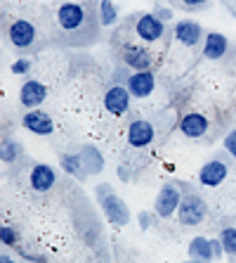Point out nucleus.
Here are the masks:
<instances>
[{"label": "nucleus", "instance_id": "nucleus-28", "mask_svg": "<svg viewBox=\"0 0 236 263\" xmlns=\"http://www.w3.org/2000/svg\"><path fill=\"white\" fill-rule=\"evenodd\" d=\"M182 7H187V10H201V7L208 5V0H180Z\"/></svg>", "mask_w": 236, "mask_h": 263}, {"label": "nucleus", "instance_id": "nucleus-13", "mask_svg": "<svg viewBox=\"0 0 236 263\" xmlns=\"http://www.w3.org/2000/svg\"><path fill=\"white\" fill-rule=\"evenodd\" d=\"M229 173V166L222 159H210L201 166L199 171V183L206 185V187H218V185L224 183V178Z\"/></svg>", "mask_w": 236, "mask_h": 263}, {"label": "nucleus", "instance_id": "nucleus-17", "mask_svg": "<svg viewBox=\"0 0 236 263\" xmlns=\"http://www.w3.org/2000/svg\"><path fill=\"white\" fill-rule=\"evenodd\" d=\"M227 50H229V41H227L224 33H220V31H210V33H206V38H203V48H201V52H203L206 60H220V57L227 55Z\"/></svg>", "mask_w": 236, "mask_h": 263}, {"label": "nucleus", "instance_id": "nucleus-14", "mask_svg": "<svg viewBox=\"0 0 236 263\" xmlns=\"http://www.w3.org/2000/svg\"><path fill=\"white\" fill-rule=\"evenodd\" d=\"M121 57H123V64L130 67L133 71H144V69H152V52L144 50L142 45H123L121 50Z\"/></svg>", "mask_w": 236, "mask_h": 263}, {"label": "nucleus", "instance_id": "nucleus-33", "mask_svg": "<svg viewBox=\"0 0 236 263\" xmlns=\"http://www.w3.org/2000/svg\"><path fill=\"white\" fill-rule=\"evenodd\" d=\"M234 263H236V261H234Z\"/></svg>", "mask_w": 236, "mask_h": 263}, {"label": "nucleus", "instance_id": "nucleus-29", "mask_svg": "<svg viewBox=\"0 0 236 263\" xmlns=\"http://www.w3.org/2000/svg\"><path fill=\"white\" fill-rule=\"evenodd\" d=\"M154 14H156V17L161 19L163 24H168L170 19H173V10H170V7H158V10H156V12H154Z\"/></svg>", "mask_w": 236, "mask_h": 263}, {"label": "nucleus", "instance_id": "nucleus-23", "mask_svg": "<svg viewBox=\"0 0 236 263\" xmlns=\"http://www.w3.org/2000/svg\"><path fill=\"white\" fill-rule=\"evenodd\" d=\"M220 242H222L227 256H236V228H222L220 230Z\"/></svg>", "mask_w": 236, "mask_h": 263}, {"label": "nucleus", "instance_id": "nucleus-8", "mask_svg": "<svg viewBox=\"0 0 236 263\" xmlns=\"http://www.w3.org/2000/svg\"><path fill=\"white\" fill-rule=\"evenodd\" d=\"M127 90H130V95L133 98H149L154 92V88H156V76H154L152 69H144V71H133L130 76H127Z\"/></svg>", "mask_w": 236, "mask_h": 263}, {"label": "nucleus", "instance_id": "nucleus-32", "mask_svg": "<svg viewBox=\"0 0 236 263\" xmlns=\"http://www.w3.org/2000/svg\"><path fill=\"white\" fill-rule=\"evenodd\" d=\"M182 263H208V261H194V258H189V261H182Z\"/></svg>", "mask_w": 236, "mask_h": 263}, {"label": "nucleus", "instance_id": "nucleus-26", "mask_svg": "<svg viewBox=\"0 0 236 263\" xmlns=\"http://www.w3.org/2000/svg\"><path fill=\"white\" fill-rule=\"evenodd\" d=\"M222 145H224V152H227L229 157H234V159H236V128H234V130H229V133L224 135Z\"/></svg>", "mask_w": 236, "mask_h": 263}, {"label": "nucleus", "instance_id": "nucleus-19", "mask_svg": "<svg viewBox=\"0 0 236 263\" xmlns=\"http://www.w3.org/2000/svg\"><path fill=\"white\" fill-rule=\"evenodd\" d=\"M80 159H83V168L90 173V176H97V173L104 168V157L90 145L80 149Z\"/></svg>", "mask_w": 236, "mask_h": 263}, {"label": "nucleus", "instance_id": "nucleus-9", "mask_svg": "<svg viewBox=\"0 0 236 263\" xmlns=\"http://www.w3.org/2000/svg\"><path fill=\"white\" fill-rule=\"evenodd\" d=\"M22 126H24L29 133L40 135V138H45V135H50L55 130V123H52L50 114L42 109H26V114L22 117Z\"/></svg>", "mask_w": 236, "mask_h": 263}, {"label": "nucleus", "instance_id": "nucleus-25", "mask_svg": "<svg viewBox=\"0 0 236 263\" xmlns=\"http://www.w3.org/2000/svg\"><path fill=\"white\" fill-rule=\"evenodd\" d=\"M31 64H33V62H31L29 57H19V60H14L12 64H10V71H12L14 76H26V73L31 71Z\"/></svg>", "mask_w": 236, "mask_h": 263}, {"label": "nucleus", "instance_id": "nucleus-20", "mask_svg": "<svg viewBox=\"0 0 236 263\" xmlns=\"http://www.w3.org/2000/svg\"><path fill=\"white\" fill-rule=\"evenodd\" d=\"M116 19H118V7L114 0H99V24L114 26Z\"/></svg>", "mask_w": 236, "mask_h": 263}, {"label": "nucleus", "instance_id": "nucleus-1", "mask_svg": "<svg viewBox=\"0 0 236 263\" xmlns=\"http://www.w3.org/2000/svg\"><path fill=\"white\" fill-rule=\"evenodd\" d=\"M97 199H99V206L104 209V216H106L109 223L121 226V228L130 223V209H127V204L123 202L121 197L111 190V185H99Z\"/></svg>", "mask_w": 236, "mask_h": 263}, {"label": "nucleus", "instance_id": "nucleus-10", "mask_svg": "<svg viewBox=\"0 0 236 263\" xmlns=\"http://www.w3.org/2000/svg\"><path fill=\"white\" fill-rule=\"evenodd\" d=\"M127 145L130 147H137V149H142V147L152 145L154 138H156V130H154V126L146 119H135L130 126H127Z\"/></svg>", "mask_w": 236, "mask_h": 263}, {"label": "nucleus", "instance_id": "nucleus-18", "mask_svg": "<svg viewBox=\"0 0 236 263\" xmlns=\"http://www.w3.org/2000/svg\"><path fill=\"white\" fill-rule=\"evenodd\" d=\"M189 258H194V261H208V263H210L212 258H215L210 239L203 237V235H199V237L191 239V242H189Z\"/></svg>", "mask_w": 236, "mask_h": 263}, {"label": "nucleus", "instance_id": "nucleus-22", "mask_svg": "<svg viewBox=\"0 0 236 263\" xmlns=\"http://www.w3.org/2000/svg\"><path fill=\"white\" fill-rule=\"evenodd\" d=\"M61 168L67 173H71V176H80L83 173V159H80V152L78 154H64L59 159Z\"/></svg>", "mask_w": 236, "mask_h": 263}, {"label": "nucleus", "instance_id": "nucleus-24", "mask_svg": "<svg viewBox=\"0 0 236 263\" xmlns=\"http://www.w3.org/2000/svg\"><path fill=\"white\" fill-rule=\"evenodd\" d=\"M0 242H3V247H17V242H19L17 230L5 223V226L0 228Z\"/></svg>", "mask_w": 236, "mask_h": 263}, {"label": "nucleus", "instance_id": "nucleus-4", "mask_svg": "<svg viewBox=\"0 0 236 263\" xmlns=\"http://www.w3.org/2000/svg\"><path fill=\"white\" fill-rule=\"evenodd\" d=\"M180 190H177L173 183H165L163 187H161V192L156 195V202H154V211H156V216H161V218H170V216L177 214V209H180Z\"/></svg>", "mask_w": 236, "mask_h": 263}, {"label": "nucleus", "instance_id": "nucleus-7", "mask_svg": "<svg viewBox=\"0 0 236 263\" xmlns=\"http://www.w3.org/2000/svg\"><path fill=\"white\" fill-rule=\"evenodd\" d=\"M173 33H175L177 43L184 45V48H196V45L203 43V38H206L201 24L194 22V19H180L175 24V29H173Z\"/></svg>", "mask_w": 236, "mask_h": 263}, {"label": "nucleus", "instance_id": "nucleus-3", "mask_svg": "<svg viewBox=\"0 0 236 263\" xmlns=\"http://www.w3.org/2000/svg\"><path fill=\"white\" fill-rule=\"evenodd\" d=\"M135 33H137V38H142L144 43H156V41L163 38L165 24L154 12L139 14L137 22H135Z\"/></svg>", "mask_w": 236, "mask_h": 263}, {"label": "nucleus", "instance_id": "nucleus-21", "mask_svg": "<svg viewBox=\"0 0 236 263\" xmlns=\"http://www.w3.org/2000/svg\"><path fill=\"white\" fill-rule=\"evenodd\" d=\"M19 157H22V147H19V142L3 140V145H0V159H3V164H14Z\"/></svg>", "mask_w": 236, "mask_h": 263}, {"label": "nucleus", "instance_id": "nucleus-15", "mask_svg": "<svg viewBox=\"0 0 236 263\" xmlns=\"http://www.w3.org/2000/svg\"><path fill=\"white\" fill-rule=\"evenodd\" d=\"M180 133L184 138H191V140H199L208 133V119L199 111H187L184 117L180 119Z\"/></svg>", "mask_w": 236, "mask_h": 263}, {"label": "nucleus", "instance_id": "nucleus-27", "mask_svg": "<svg viewBox=\"0 0 236 263\" xmlns=\"http://www.w3.org/2000/svg\"><path fill=\"white\" fill-rule=\"evenodd\" d=\"M152 214H149V211H139V216H137V223H139V228H142V230H149V228H152Z\"/></svg>", "mask_w": 236, "mask_h": 263}, {"label": "nucleus", "instance_id": "nucleus-31", "mask_svg": "<svg viewBox=\"0 0 236 263\" xmlns=\"http://www.w3.org/2000/svg\"><path fill=\"white\" fill-rule=\"evenodd\" d=\"M0 263H17V261H14V258H10L7 254H3V256H0Z\"/></svg>", "mask_w": 236, "mask_h": 263}, {"label": "nucleus", "instance_id": "nucleus-2", "mask_svg": "<svg viewBox=\"0 0 236 263\" xmlns=\"http://www.w3.org/2000/svg\"><path fill=\"white\" fill-rule=\"evenodd\" d=\"M208 214V204L203 202V197L199 195H187L182 197L180 202V209H177V220H180L182 226H199V223H203V218H206Z\"/></svg>", "mask_w": 236, "mask_h": 263}, {"label": "nucleus", "instance_id": "nucleus-16", "mask_svg": "<svg viewBox=\"0 0 236 263\" xmlns=\"http://www.w3.org/2000/svg\"><path fill=\"white\" fill-rule=\"evenodd\" d=\"M29 183H31V187H33L36 192H48V190L55 187L57 173H55V168H52L50 164H36L33 168H31V173H29Z\"/></svg>", "mask_w": 236, "mask_h": 263}, {"label": "nucleus", "instance_id": "nucleus-6", "mask_svg": "<svg viewBox=\"0 0 236 263\" xmlns=\"http://www.w3.org/2000/svg\"><path fill=\"white\" fill-rule=\"evenodd\" d=\"M7 38L17 50H29L36 43V26L29 19H14L7 29Z\"/></svg>", "mask_w": 236, "mask_h": 263}, {"label": "nucleus", "instance_id": "nucleus-5", "mask_svg": "<svg viewBox=\"0 0 236 263\" xmlns=\"http://www.w3.org/2000/svg\"><path fill=\"white\" fill-rule=\"evenodd\" d=\"M85 19H88V12L78 3H61L57 10V24L61 31H78L85 24Z\"/></svg>", "mask_w": 236, "mask_h": 263}, {"label": "nucleus", "instance_id": "nucleus-12", "mask_svg": "<svg viewBox=\"0 0 236 263\" xmlns=\"http://www.w3.org/2000/svg\"><path fill=\"white\" fill-rule=\"evenodd\" d=\"M45 98H48V88L36 79L24 81V86L19 88V102L24 109H38L45 102Z\"/></svg>", "mask_w": 236, "mask_h": 263}, {"label": "nucleus", "instance_id": "nucleus-30", "mask_svg": "<svg viewBox=\"0 0 236 263\" xmlns=\"http://www.w3.org/2000/svg\"><path fill=\"white\" fill-rule=\"evenodd\" d=\"M210 245H212V254H215V258H222V256H227V254H224V247H222V242H220V239H210Z\"/></svg>", "mask_w": 236, "mask_h": 263}, {"label": "nucleus", "instance_id": "nucleus-11", "mask_svg": "<svg viewBox=\"0 0 236 263\" xmlns=\"http://www.w3.org/2000/svg\"><path fill=\"white\" fill-rule=\"evenodd\" d=\"M130 90L127 86H111L109 90L104 92V109L114 114V117H123L130 107Z\"/></svg>", "mask_w": 236, "mask_h": 263}]
</instances>
